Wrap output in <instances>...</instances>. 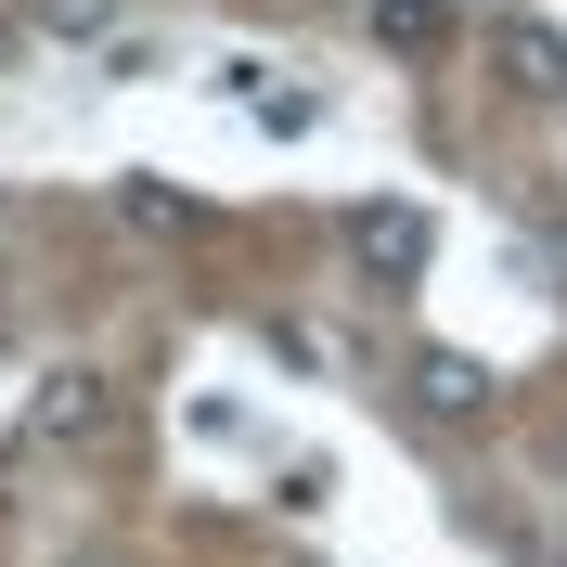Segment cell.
Listing matches in <instances>:
<instances>
[{
  "label": "cell",
  "instance_id": "6da1fadb",
  "mask_svg": "<svg viewBox=\"0 0 567 567\" xmlns=\"http://www.w3.org/2000/svg\"><path fill=\"white\" fill-rule=\"evenodd\" d=\"M104 425H116V388L91 374V361H52V374L27 388V425H13V439H27V452H91Z\"/></svg>",
  "mask_w": 567,
  "mask_h": 567
},
{
  "label": "cell",
  "instance_id": "7a4b0ae2",
  "mask_svg": "<svg viewBox=\"0 0 567 567\" xmlns=\"http://www.w3.org/2000/svg\"><path fill=\"white\" fill-rule=\"evenodd\" d=\"M425 258H439V219L425 207H400V194L349 207V271L361 284H425Z\"/></svg>",
  "mask_w": 567,
  "mask_h": 567
},
{
  "label": "cell",
  "instance_id": "3957f363",
  "mask_svg": "<svg viewBox=\"0 0 567 567\" xmlns=\"http://www.w3.org/2000/svg\"><path fill=\"white\" fill-rule=\"evenodd\" d=\"M219 91H233V104H246L271 142L322 130V91H310V78H284V65H258V52H233V65H219Z\"/></svg>",
  "mask_w": 567,
  "mask_h": 567
},
{
  "label": "cell",
  "instance_id": "277c9868",
  "mask_svg": "<svg viewBox=\"0 0 567 567\" xmlns=\"http://www.w3.org/2000/svg\"><path fill=\"white\" fill-rule=\"evenodd\" d=\"M413 400H425L439 425H477V413H491V361H464V349H425V361H413Z\"/></svg>",
  "mask_w": 567,
  "mask_h": 567
},
{
  "label": "cell",
  "instance_id": "5b68a950",
  "mask_svg": "<svg viewBox=\"0 0 567 567\" xmlns=\"http://www.w3.org/2000/svg\"><path fill=\"white\" fill-rule=\"evenodd\" d=\"M503 78H516V91H567V39L542 27V13H516V27H503Z\"/></svg>",
  "mask_w": 567,
  "mask_h": 567
},
{
  "label": "cell",
  "instance_id": "8992f818",
  "mask_svg": "<svg viewBox=\"0 0 567 567\" xmlns=\"http://www.w3.org/2000/svg\"><path fill=\"white\" fill-rule=\"evenodd\" d=\"M116 207H130V233H194V194H168L155 168H130V181H116Z\"/></svg>",
  "mask_w": 567,
  "mask_h": 567
},
{
  "label": "cell",
  "instance_id": "52a82bcc",
  "mask_svg": "<svg viewBox=\"0 0 567 567\" xmlns=\"http://www.w3.org/2000/svg\"><path fill=\"white\" fill-rule=\"evenodd\" d=\"M374 39H388V52H439L452 13H439V0H374Z\"/></svg>",
  "mask_w": 567,
  "mask_h": 567
},
{
  "label": "cell",
  "instance_id": "ba28073f",
  "mask_svg": "<svg viewBox=\"0 0 567 567\" xmlns=\"http://www.w3.org/2000/svg\"><path fill=\"white\" fill-rule=\"evenodd\" d=\"M116 0H39V39H104Z\"/></svg>",
  "mask_w": 567,
  "mask_h": 567
},
{
  "label": "cell",
  "instance_id": "9c48e42d",
  "mask_svg": "<svg viewBox=\"0 0 567 567\" xmlns=\"http://www.w3.org/2000/svg\"><path fill=\"white\" fill-rule=\"evenodd\" d=\"M555 464H567V425H555Z\"/></svg>",
  "mask_w": 567,
  "mask_h": 567
},
{
  "label": "cell",
  "instance_id": "30bf717a",
  "mask_svg": "<svg viewBox=\"0 0 567 567\" xmlns=\"http://www.w3.org/2000/svg\"><path fill=\"white\" fill-rule=\"evenodd\" d=\"M555 567H567V555H555Z\"/></svg>",
  "mask_w": 567,
  "mask_h": 567
}]
</instances>
